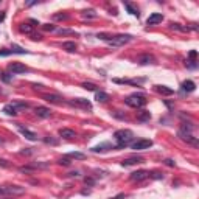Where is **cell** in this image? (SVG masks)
<instances>
[{
  "instance_id": "obj_1",
  "label": "cell",
  "mask_w": 199,
  "mask_h": 199,
  "mask_svg": "<svg viewBox=\"0 0 199 199\" xmlns=\"http://www.w3.org/2000/svg\"><path fill=\"white\" fill-rule=\"evenodd\" d=\"M114 137H115V140L118 142V146L123 148V146H128V145L132 143L134 134H132V131H129V129H118V131L114 134Z\"/></svg>"
},
{
  "instance_id": "obj_2",
  "label": "cell",
  "mask_w": 199,
  "mask_h": 199,
  "mask_svg": "<svg viewBox=\"0 0 199 199\" xmlns=\"http://www.w3.org/2000/svg\"><path fill=\"white\" fill-rule=\"evenodd\" d=\"M124 103H126L129 107L139 109V107H143L146 104V99H145V96L142 93H132V95L124 98Z\"/></svg>"
},
{
  "instance_id": "obj_3",
  "label": "cell",
  "mask_w": 199,
  "mask_h": 199,
  "mask_svg": "<svg viewBox=\"0 0 199 199\" xmlns=\"http://www.w3.org/2000/svg\"><path fill=\"white\" fill-rule=\"evenodd\" d=\"M25 193V187L20 185H2L0 187V194L2 196H20Z\"/></svg>"
},
{
  "instance_id": "obj_4",
  "label": "cell",
  "mask_w": 199,
  "mask_h": 199,
  "mask_svg": "<svg viewBox=\"0 0 199 199\" xmlns=\"http://www.w3.org/2000/svg\"><path fill=\"white\" fill-rule=\"evenodd\" d=\"M129 41H132L131 34H117V36H112L109 39V45L111 47H121L124 44H128Z\"/></svg>"
},
{
  "instance_id": "obj_5",
  "label": "cell",
  "mask_w": 199,
  "mask_h": 199,
  "mask_svg": "<svg viewBox=\"0 0 199 199\" xmlns=\"http://www.w3.org/2000/svg\"><path fill=\"white\" fill-rule=\"evenodd\" d=\"M8 70H10L11 73H14V75H19V73H27V72H28V67L23 65V64H20V62H11V64L8 65Z\"/></svg>"
},
{
  "instance_id": "obj_6",
  "label": "cell",
  "mask_w": 199,
  "mask_h": 199,
  "mask_svg": "<svg viewBox=\"0 0 199 199\" xmlns=\"http://www.w3.org/2000/svg\"><path fill=\"white\" fill-rule=\"evenodd\" d=\"M132 149H135V151H142V149H148V148H151L153 146V140H137L134 142L132 145Z\"/></svg>"
},
{
  "instance_id": "obj_7",
  "label": "cell",
  "mask_w": 199,
  "mask_h": 199,
  "mask_svg": "<svg viewBox=\"0 0 199 199\" xmlns=\"http://www.w3.org/2000/svg\"><path fill=\"white\" fill-rule=\"evenodd\" d=\"M42 98L45 99V101L52 103V104H61V103L64 101V99H62L59 95H55V93H44Z\"/></svg>"
},
{
  "instance_id": "obj_8",
  "label": "cell",
  "mask_w": 199,
  "mask_h": 199,
  "mask_svg": "<svg viewBox=\"0 0 199 199\" xmlns=\"http://www.w3.org/2000/svg\"><path fill=\"white\" fill-rule=\"evenodd\" d=\"M179 137H181L184 142H187L188 145H191V146H197V145H199L196 137H193L191 134H187V132H184V131H179Z\"/></svg>"
},
{
  "instance_id": "obj_9",
  "label": "cell",
  "mask_w": 199,
  "mask_h": 199,
  "mask_svg": "<svg viewBox=\"0 0 199 199\" xmlns=\"http://www.w3.org/2000/svg\"><path fill=\"white\" fill-rule=\"evenodd\" d=\"M148 176H149V173H148L146 170H139V171H134V173L131 174V181L140 182V181H145Z\"/></svg>"
},
{
  "instance_id": "obj_10",
  "label": "cell",
  "mask_w": 199,
  "mask_h": 199,
  "mask_svg": "<svg viewBox=\"0 0 199 199\" xmlns=\"http://www.w3.org/2000/svg\"><path fill=\"white\" fill-rule=\"evenodd\" d=\"M137 163H143V157L142 156H132V157H128L121 162L123 166H131V165H137Z\"/></svg>"
},
{
  "instance_id": "obj_11",
  "label": "cell",
  "mask_w": 199,
  "mask_h": 199,
  "mask_svg": "<svg viewBox=\"0 0 199 199\" xmlns=\"http://www.w3.org/2000/svg\"><path fill=\"white\" fill-rule=\"evenodd\" d=\"M70 104H73V106H80V107H84V109H92L90 101H87L86 98H75L73 101H70Z\"/></svg>"
},
{
  "instance_id": "obj_12",
  "label": "cell",
  "mask_w": 199,
  "mask_h": 199,
  "mask_svg": "<svg viewBox=\"0 0 199 199\" xmlns=\"http://www.w3.org/2000/svg\"><path fill=\"white\" fill-rule=\"evenodd\" d=\"M34 112H36V115L41 117V118H50V117H52V111H50L48 107H45V106H37V107L34 109Z\"/></svg>"
},
{
  "instance_id": "obj_13",
  "label": "cell",
  "mask_w": 199,
  "mask_h": 199,
  "mask_svg": "<svg viewBox=\"0 0 199 199\" xmlns=\"http://www.w3.org/2000/svg\"><path fill=\"white\" fill-rule=\"evenodd\" d=\"M19 131L25 135V139H28V140H31V142H36V140H37V135H36L33 131H30V129H27V128L20 126V124H19Z\"/></svg>"
},
{
  "instance_id": "obj_14",
  "label": "cell",
  "mask_w": 199,
  "mask_h": 199,
  "mask_svg": "<svg viewBox=\"0 0 199 199\" xmlns=\"http://www.w3.org/2000/svg\"><path fill=\"white\" fill-rule=\"evenodd\" d=\"M162 20H163V16H162L160 13H153L151 16L148 17L146 23H148V25H156V23H160Z\"/></svg>"
},
{
  "instance_id": "obj_15",
  "label": "cell",
  "mask_w": 199,
  "mask_h": 199,
  "mask_svg": "<svg viewBox=\"0 0 199 199\" xmlns=\"http://www.w3.org/2000/svg\"><path fill=\"white\" fill-rule=\"evenodd\" d=\"M139 64H142V65H148V64H154L156 62V59H154V56L153 55H142V56H139Z\"/></svg>"
},
{
  "instance_id": "obj_16",
  "label": "cell",
  "mask_w": 199,
  "mask_h": 199,
  "mask_svg": "<svg viewBox=\"0 0 199 199\" xmlns=\"http://www.w3.org/2000/svg\"><path fill=\"white\" fill-rule=\"evenodd\" d=\"M59 135L62 137V139H67V140H70V139H73L75 135V131L73 129H68V128H62V129H59Z\"/></svg>"
},
{
  "instance_id": "obj_17",
  "label": "cell",
  "mask_w": 199,
  "mask_h": 199,
  "mask_svg": "<svg viewBox=\"0 0 199 199\" xmlns=\"http://www.w3.org/2000/svg\"><path fill=\"white\" fill-rule=\"evenodd\" d=\"M156 92H159L160 95H165V96H168V95H173V93H174V90H173V89H170V87H166V86H156Z\"/></svg>"
},
{
  "instance_id": "obj_18",
  "label": "cell",
  "mask_w": 199,
  "mask_h": 199,
  "mask_svg": "<svg viewBox=\"0 0 199 199\" xmlns=\"http://www.w3.org/2000/svg\"><path fill=\"white\" fill-rule=\"evenodd\" d=\"M194 89H196V84H194L191 80H187V81L182 83V90H184V92H193Z\"/></svg>"
},
{
  "instance_id": "obj_19",
  "label": "cell",
  "mask_w": 199,
  "mask_h": 199,
  "mask_svg": "<svg viewBox=\"0 0 199 199\" xmlns=\"http://www.w3.org/2000/svg\"><path fill=\"white\" fill-rule=\"evenodd\" d=\"M107 149H112L111 143H101V145L92 148V151H93V153H103V151H107Z\"/></svg>"
},
{
  "instance_id": "obj_20",
  "label": "cell",
  "mask_w": 199,
  "mask_h": 199,
  "mask_svg": "<svg viewBox=\"0 0 199 199\" xmlns=\"http://www.w3.org/2000/svg\"><path fill=\"white\" fill-rule=\"evenodd\" d=\"M95 99H96L98 103H106L107 99H109V95H107L106 92H101V90H99V92L95 93Z\"/></svg>"
},
{
  "instance_id": "obj_21",
  "label": "cell",
  "mask_w": 199,
  "mask_h": 199,
  "mask_svg": "<svg viewBox=\"0 0 199 199\" xmlns=\"http://www.w3.org/2000/svg\"><path fill=\"white\" fill-rule=\"evenodd\" d=\"M62 50H65V52H75L76 50V44L75 42H62Z\"/></svg>"
},
{
  "instance_id": "obj_22",
  "label": "cell",
  "mask_w": 199,
  "mask_h": 199,
  "mask_svg": "<svg viewBox=\"0 0 199 199\" xmlns=\"http://www.w3.org/2000/svg\"><path fill=\"white\" fill-rule=\"evenodd\" d=\"M3 112H5L6 115H11V117H14V115L17 114V109L14 107V104H6V106L3 107Z\"/></svg>"
},
{
  "instance_id": "obj_23",
  "label": "cell",
  "mask_w": 199,
  "mask_h": 199,
  "mask_svg": "<svg viewBox=\"0 0 199 199\" xmlns=\"http://www.w3.org/2000/svg\"><path fill=\"white\" fill-rule=\"evenodd\" d=\"M19 30H20L22 33H27V34H33V27H31L30 23H22Z\"/></svg>"
},
{
  "instance_id": "obj_24",
  "label": "cell",
  "mask_w": 199,
  "mask_h": 199,
  "mask_svg": "<svg viewBox=\"0 0 199 199\" xmlns=\"http://www.w3.org/2000/svg\"><path fill=\"white\" fill-rule=\"evenodd\" d=\"M67 157H70V159H76V160H84V159H86V154L78 153V151H73V153H70Z\"/></svg>"
},
{
  "instance_id": "obj_25",
  "label": "cell",
  "mask_w": 199,
  "mask_h": 199,
  "mask_svg": "<svg viewBox=\"0 0 199 199\" xmlns=\"http://www.w3.org/2000/svg\"><path fill=\"white\" fill-rule=\"evenodd\" d=\"M124 8H126V10H128V11H129V13H131L132 16H137V17L140 16L139 10H137V8H134V6H132L131 3H128V2H124Z\"/></svg>"
},
{
  "instance_id": "obj_26",
  "label": "cell",
  "mask_w": 199,
  "mask_h": 199,
  "mask_svg": "<svg viewBox=\"0 0 199 199\" xmlns=\"http://www.w3.org/2000/svg\"><path fill=\"white\" fill-rule=\"evenodd\" d=\"M56 31H58V34H72V36H76V31H75V30H68V28H59Z\"/></svg>"
},
{
  "instance_id": "obj_27",
  "label": "cell",
  "mask_w": 199,
  "mask_h": 199,
  "mask_svg": "<svg viewBox=\"0 0 199 199\" xmlns=\"http://www.w3.org/2000/svg\"><path fill=\"white\" fill-rule=\"evenodd\" d=\"M149 118H151V115H149L148 111H142L140 115H139V120H140V121H146V120H149Z\"/></svg>"
},
{
  "instance_id": "obj_28",
  "label": "cell",
  "mask_w": 199,
  "mask_h": 199,
  "mask_svg": "<svg viewBox=\"0 0 199 199\" xmlns=\"http://www.w3.org/2000/svg\"><path fill=\"white\" fill-rule=\"evenodd\" d=\"M83 16H84V17H89V19H95V17H96V13H95L93 10H86V11H83Z\"/></svg>"
},
{
  "instance_id": "obj_29",
  "label": "cell",
  "mask_w": 199,
  "mask_h": 199,
  "mask_svg": "<svg viewBox=\"0 0 199 199\" xmlns=\"http://www.w3.org/2000/svg\"><path fill=\"white\" fill-rule=\"evenodd\" d=\"M83 87L86 90H90V92H96V86L92 84V83H83Z\"/></svg>"
},
{
  "instance_id": "obj_30",
  "label": "cell",
  "mask_w": 199,
  "mask_h": 199,
  "mask_svg": "<svg viewBox=\"0 0 199 199\" xmlns=\"http://www.w3.org/2000/svg\"><path fill=\"white\" fill-rule=\"evenodd\" d=\"M42 28H44L45 31H55V30H56V27H55V25H52V23H44Z\"/></svg>"
},
{
  "instance_id": "obj_31",
  "label": "cell",
  "mask_w": 199,
  "mask_h": 199,
  "mask_svg": "<svg viewBox=\"0 0 199 199\" xmlns=\"http://www.w3.org/2000/svg\"><path fill=\"white\" fill-rule=\"evenodd\" d=\"M11 53H20V55H23V53H27L23 48H20V47H17V45H14L13 48H11Z\"/></svg>"
},
{
  "instance_id": "obj_32",
  "label": "cell",
  "mask_w": 199,
  "mask_h": 199,
  "mask_svg": "<svg viewBox=\"0 0 199 199\" xmlns=\"http://www.w3.org/2000/svg\"><path fill=\"white\" fill-rule=\"evenodd\" d=\"M19 171H20V173H31V171H34V168H33L31 165H28V166H20Z\"/></svg>"
},
{
  "instance_id": "obj_33",
  "label": "cell",
  "mask_w": 199,
  "mask_h": 199,
  "mask_svg": "<svg viewBox=\"0 0 199 199\" xmlns=\"http://www.w3.org/2000/svg\"><path fill=\"white\" fill-rule=\"evenodd\" d=\"M59 165H64V166H68L72 162H70V159L68 157H62V159H59V162H58Z\"/></svg>"
},
{
  "instance_id": "obj_34",
  "label": "cell",
  "mask_w": 199,
  "mask_h": 199,
  "mask_svg": "<svg viewBox=\"0 0 199 199\" xmlns=\"http://www.w3.org/2000/svg\"><path fill=\"white\" fill-rule=\"evenodd\" d=\"M44 142L48 143V145H58V140H56V139H52V137H45Z\"/></svg>"
},
{
  "instance_id": "obj_35",
  "label": "cell",
  "mask_w": 199,
  "mask_h": 199,
  "mask_svg": "<svg viewBox=\"0 0 199 199\" xmlns=\"http://www.w3.org/2000/svg\"><path fill=\"white\" fill-rule=\"evenodd\" d=\"M14 107L17 109H28V103H14Z\"/></svg>"
},
{
  "instance_id": "obj_36",
  "label": "cell",
  "mask_w": 199,
  "mask_h": 199,
  "mask_svg": "<svg viewBox=\"0 0 199 199\" xmlns=\"http://www.w3.org/2000/svg\"><path fill=\"white\" fill-rule=\"evenodd\" d=\"M98 37H99V39H103V41H107V42H109V39H111L112 36H111V34H106V33H99V34H98Z\"/></svg>"
},
{
  "instance_id": "obj_37",
  "label": "cell",
  "mask_w": 199,
  "mask_h": 199,
  "mask_svg": "<svg viewBox=\"0 0 199 199\" xmlns=\"http://www.w3.org/2000/svg\"><path fill=\"white\" fill-rule=\"evenodd\" d=\"M163 163H165L166 166H176V162H174L173 159H165V160H163Z\"/></svg>"
},
{
  "instance_id": "obj_38",
  "label": "cell",
  "mask_w": 199,
  "mask_h": 199,
  "mask_svg": "<svg viewBox=\"0 0 199 199\" xmlns=\"http://www.w3.org/2000/svg\"><path fill=\"white\" fill-rule=\"evenodd\" d=\"M53 19H55V20H65V19H67V14H55Z\"/></svg>"
},
{
  "instance_id": "obj_39",
  "label": "cell",
  "mask_w": 199,
  "mask_h": 199,
  "mask_svg": "<svg viewBox=\"0 0 199 199\" xmlns=\"http://www.w3.org/2000/svg\"><path fill=\"white\" fill-rule=\"evenodd\" d=\"M0 76H2V80H3L5 83H10V81H11V76H10L8 73H2V75H0Z\"/></svg>"
},
{
  "instance_id": "obj_40",
  "label": "cell",
  "mask_w": 199,
  "mask_h": 199,
  "mask_svg": "<svg viewBox=\"0 0 199 199\" xmlns=\"http://www.w3.org/2000/svg\"><path fill=\"white\" fill-rule=\"evenodd\" d=\"M185 65H188L190 68H196V67H197L196 61H188V62H185Z\"/></svg>"
},
{
  "instance_id": "obj_41",
  "label": "cell",
  "mask_w": 199,
  "mask_h": 199,
  "mask_svg": "<svg viewBox=\"0 0 199 199\" xmlns=\"http://www.w3.org/2000/svg\"><path fill=\"white\" fill-rule=\"evenodd\" d=\"M153 178H154V179H162V178H163V174H162V173L154 171V173H153Z\"/></svg>"
},
{
  "instance_id": "obj_42",
  "label": "cell",
  "mask_w": 199,
  "mask_h": 199,
  "mask_svg": "<svg viewBox=\"0 0 199 199\" xmlns=\"http://www.w3.org/2000/svg\"><path fill=\"white\" fill-rule=\"evenodd\" d=\"M11 55V50H0V56H8Z\"/></svg>"
},
{
  "instance_id": "obj_43",
  "label": "cell",
  "mask_w": 199,
  "mask_h": 199,
  "mask_svg": "<svg viewBox=\"0 0 199 199\" xmlns=\"http://www.w3.org/2000/svg\"><path fill=\"white\" fill-rule=\"evenodd\" d=\"M84 182H86V185H93V184H95V181H93L92 178H86Z\"/></svg>"
},
{
  "instance_id": "obj_44",
  "label": "cell",
  "mask_w": 199,
  "mask_h": 199,
  "mask_svg": "<svg viewBox=\"0 0 199 199\" xmlns=\"http://www.w3.org/2000/svg\"><path fill=\"white\" fill-rule=\"evenodd\" d=\"M68 176H70V178H78L80 173H78V171H72V173H68Z\"/></svg>"
},
{
  "instance_id": "obj_45",
  "label": "cell",
  "mask_w": 199,
  "mask_h": 199,
  "mask_svg": "<svg viewBox=\"0 0 199 199\" xmlns=\"http://www.w3.org/2000/svg\"><path fill=\"white\" fill-rule=\"evenodd\" d=\"M126 196H124V193H120V194H117V196H114V197H111V199H124Z\"/></svg>"
},
{
  "instance_id": "obj_46",
  "label": "cell",
  "mask_w": 199,
  "mask_h": 199,
  "mask_svg": "<svg viewBox=\"0 0 199 199\" xmlns=\"http://www.w3.org/2000/svg\"><path fill=\"white\" fill-rule=\"evenodd\" d=\"M31 39H33V41H41L42 36H41V34H31Z\"/></svg>"
},
{
  "instance_id": "obj_47",
  "label": "cell",
  "mask_w": 199,
  "mask_h": 199,
  "mask_svg": "<svg viewBox=\"0 0 199 199\" xmlns=\"http://www.w3.org/2000/svg\"><path fill=\"white\" fill-rule=\"evenodd\" d=\"M188 56L193 59V58H196V56H197V52H196V50H193V52H190V55H188Z\"/></svg>"
},
{
  "instance_id": "obj_48",
  "label": "cell",
  "mask_w": 199,
  "mask_h": 199,
  "mask_svg": "<svg viewBox=\"0 0 199 199\" xmlns=\"http://www.w3.org/2000/svg\"><path fill=\"white\" fill-rule=\"evenodd\" d=\"M0 165H2V166H10V163L6 160H2V159H0Z\"/></svg>"
},
{
  "instance_id": "obj_49",
  "label": "cell",
  "mask_w": 199,
  "mask_h": 199,
  "mask_svg": "<svg viewBox=\"0 0 199 199\" xmlns=\"http://www.w3.org/2000/svg\"><path fill=\"white\" fill-rule=\"evenodd\" d=\"M33 89H36V90H41V89H42V86H41V84H33Z\"/></svg>"
},
{
  "instance_id": "obj_50",
  "label": "cell",
  "mask_w": 199,
  "mask_h": 199,
  "mask_svg": "<svg viewBox=\"0 0 199 199\" xmlns=\"http://www.w3.org/2000/svg\"><path fill=\"white\" fill-rule=\"evenodd\" d=\"M5 16H6V14H5V11H3L2 14H0V22H3V20H5Z\"/></svg>"
},
{
  "instance_id": "obj_51",
  "label": "cell",
  "mask_w": 199,
  "mask_h": 199,
  "mask_svg": "<svg viewBox=\"0 0 199 199\" xmlns=\"http://www.w3.org/2000/svg\"><path fill=\"white\" fill-rule=\"evenodd\" d=\"M33 5H37V2H28L27 6H33Z\"/></svg>"
},
{
  "instance_id": "obj_52",
  "label": "cell",
  "mask_w": 199,
  "mask_h": 199,
  "mask_svg": "<svg viewBox=\"0 0 199 199\" xmlns=\"http://www.w3.org/2000/svg\"><path fill=\"white\" fill-rule=\"evenodd\" d=\"M0 145H3V139H0Z\"/></svg>"
},
{
  "instance_id": "obj_53",
  "label": "cell",
  "mask_w": 199,
  "mask_h": 199,
  "mask_svg": "<svg viewBox=\"0 0 199 199\" xmlns=\"http://www.w3.org/2000/svg\"><path fill=\"white\" fill-rule=\"evenodd\" d=\"M0 75H2V72H0Z\"/></svg>"
}]
</instances>
